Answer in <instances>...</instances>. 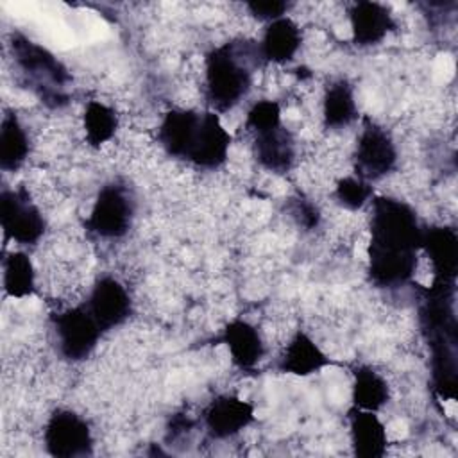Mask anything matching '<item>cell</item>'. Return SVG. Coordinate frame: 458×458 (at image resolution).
I'll return each mask as SVG.
<instances>
[{
  "label": "cell",
  "mask_w": 458,
  "mask_h": 458,
  "mask_svg": "<svg viewBox=\"0 0 458 458\" xmlns=\"http://www.w3.org/2000/svg\"><path fill=\"white\" fill-rule=\"evenodd\" d=\"M11 55L25 88H29L48 109L68 106L72 75L66 66L43 45L21 32H13L9 39Z\"/></svg>",
  "instance_id": "5"
},
{
  "label": "cell",
  "mask_w": 458,
  "mask_h": 458,
  "mask_svg": "<svg viewBox=\"0 0 458 458\" xmlns=\"http://www.w3.org/2000/svg\"><path fill=\"white\" fill-rule=\"evenodd\" d=\"M45 451L55 458H82L93 454L89 424L73 410H54L43 429Z\"/></svg>",
  "instance_id": "9"
},
{
  "label": "cell",
  "mask_w": 458,
  "mask_h": 458,
  "mask_svg": "<svg viewBox=\"0 0 458 458\" xmlns=\"http://www.w3.org/2000/svg\"><path fill=\"white\" fill-rule=\"evenodd\" d=\"M254 420V406L238 395L224 394L209 401L202 411V424L215 440L233 438Z\"/></svg>",
  "instance_id": "12"
},
{
  "label": "cell",
  "mask_w": 458,
  "mask_h": 458,
  "mask_svg": "<svg viewBox=\"0 0 458 458\" xmlns=\"http://www.w3.org/2000/svg\"><path fill=\"white\" fill-rule=\"evenodd\" d=\"M252 134V156L256 163L272 174H288L295 163V140L283 123Z\"/></svg>",
  "instance_id": "13"
},
{
  "label": "cell",
  "mask_w": 458,
  "mask_h": 458,
  "mask_svg": "<svg viewBox=\"0 0 458 458\" xmlns=\"http://www.w3.org/2000/svg\"><path fill=\"white\" fill-rule=\"evenodd\" d=\"M220 342L225 344L231 361L240 370H254L265 356V344L259 331L247 320L234 318L222 329Z\"/></svg>",
  "instance_id": "17"
},
{
  "label": "cell",
  "mask_w": 458,
  "mask_h": 458,
  "mask_svg": "<svg viewBox=\"0 0 458 458\" xmlns=\"http://www.w3.org/2000/svg\"><path fill=\"white\" fill-rule=\"evenodd\" d=\"M358 116L354 91L349 81L338 79L331 82L322 98V122L326 129H344Z\"/></svg>",
  "instance_id": "21"
},
{
  "label": "cell",
  "mask_w": 458,
  "mask_h": 458,
  "mask_svg": "<svg viewBox=\"0 0 458 458\" xmlns=\"http://www.w3.org/2000/svg\"><path fill=\"white\" fill-rule=\"evenodd\" d=\"M329 363H331V360L318 347V344L308 333L299 329L286 344V347L279 358L277 369L284 374L306 377V376H311V374L322 370Z\"/></svg>",
  "instance_id": "18"
},
{
  "label": "cell",
  "mask_w": 458,
  "mask_h": 458,
  "mask_svg": "<svg viewBox=\"0 0 458 458\" xmlns=\"http://www.w3.org/2000/svg\"><path fill=\"white\" fill-rule=\"evenodd\" d=\"M29 152L27 131L16 113H5L0 123V168L4 172H16L29 157Z\"/></svg>",
  "instance_id": "22"
},
{
  "label": "cell",
  "mask_w": 458,
  "mask_h": 458,
  "mask_svg": "<svg viewBox=\"0 0 458 458\" xmlns=\"http://www.w3.org/2000/svg\"><path fill=\"white\" fill-rule=\"evenodd\" d=\"M288 211H290V215L297 220V224L302 225V227L308 229V231L317 229V225H318V222H320V211H318V208H317L313 202H310L308 199H302V197L290 199Z\"/></svg>",
  "instance_id": "27"
},
{
  "label": "cell",
  "mask_w": 458,
  "mask_h": 458,
  "mask_svg": "<svg viewBox=\"0 0 458 458\" xmlns=\"http://www.w3.org/2000/svg\"><path fill=\"white\" fill-rule=\"evenodd\" d=\"M374 197V188L369 181L360 179L358 175L342 177L335 186V200L338 206L349 211L361 209Z\"/></svg>",
  "instance_id": "25"
},
{
  "label": "cell",
  "mask_w": 458,
  "mask_h": 458,
  "mask_svg": "<svg viewBox=\"0 0 458 458\" xmlns=\"http://www.w3.org/2000/svg\"><path fill=\"white\" fill-rule=\"evenodd\" d=\"M57 351L66 361H84L95 351L104 331L82 304L52 315Z\"/></svg>",
  "instance_id": "7"
},
{
  "label": "cell",
  "mask_w": 458,
  "mask_h": 458,
  "mask_svg": "<svg viewBox=\"0 0 458 458\" xmlns=\"http://www.w3.org/2000/svg\"><path fill=\"white\" fill-rule=\"evenodd\" d=\"M157 141L170 157L215 170L227 161L231 134L213 111L175 107L165 113Z\"/></svg>",
  "instance_id": "3"
},
{
  "label": "cell",
  "mask_w": 458,
  "mask_h": 458,
  "mask_svg": "<svg viewBox=\"0 0 458 458\" xmlns=\"http://www.w3.org/2000/svg\"><path fill=\"white\" fill-rule=\"evenodd\" d=\"M352 161L354 175L369 182L392 174L397 166V147L390 132L374 120L365 118L356 138Z\"/></svg>",
  "instance_id": "8"
},
{
  "label": "cell",
  "mask_w": 458,
  "mask_h": 458,
  "mask_svg": "<svg viewBox=\"0 0 458 458\" xmlns=\"http://www.w3.org/2000/svg\"><path fill=\"white\" fill-rule=\"evenodd\" d=\"M281 122V106L276 100H258L247 113L245 118V127L249 129V132H256L261 129H268L274 127Z\"/></svg>",
  "instance_id": "26"
},
{
  "label": "cell",
  "mask_w": 458,
  "mask_h": 458,
  "mask_svg": "<svg viewBox=\"0 0 458 458\" xmlns=\"http://www.w3.org/2000/svg\"><path fill=\"white\" fill-rule=\"evenodd\" d=\"M134 218V200L129 188L118 181L104 184L93 202L84 229L104 240H118L131 229Z\"/></svg>",
  "instance_id": "6"
},
{
  "label": "cell",
  "mask_w": 458,
  "mask_h": 458,
  "mask_svg": "<svg viewBox=\"0 0 458 458\" xmlns=\"http://www.w3.org/2000/svg\"><path fill=\"white\" fill-rule=\"evenodd\" d=\"M456 281L433 279L422 290L419 326L431 352V386L440 399L456 397L458 326L454 313Z\"/></svg>",
  "instance_id": "2"
},
{
  "label": "cell",
  "mask_w": 458,
  "mask_h": 458,
  "mask_svg": "<svg viewBox=\"0 0 458 458\" xmlns=\"http://www.w3.org/2000/svg\"><path fill=\"white\" fill-rule=\"evenodd\" d=\"M82 125L86 141L98 148L114 136L118 129V116L111 106L100 100H89L82 114Z\"/></svg>",
  "instance_id": "24"
},
{
  "label": "cell",
  "mask_w": 458,
  "mask_h": 458,
  "mask_svg": "<svg viewBox=\"0 0 458 458\" xmlns=\"http://www.w3.org/2000/svg\"><path fill=\"white\" fill-rule=\"evenodd\" d=\"M370 202L369 279L377 288L404 286L415 276L424 227L417 211L401 199L379 195Z\"/></svg>",
  "instance_id": "1"
},
{
  "label": "cell",
  "mask_w": 458,
  "mask_h": 458,
  "mask_svg": "<svg viewBox=\"0 0 458 458\" xmlns=\"http://www.w3.org/2000/svg\"><path fill=\"white\" fill-rule=\"evenodd\" d=\"M0 224L5 240L21 245H34L47 231V222L39 208L32 202L25 188L9 190L0 193Z\"/></svg>",
  "instance_id": "10"
},
{
  "label": "cell",
  "mask_w": 458,
  "mask_h": 458,
  "mask_svg": "<svg viewBox=\"0 0 458 458\" xmlns=\"http://www.w3.org/2000/svg\"><path fill=\"white\" fill-rule=\"evenodd\" d=\"M349 23L356 47H374L395 29V20L390 9L370 0L356 2L349 9Z\"/></svg>",
  "instance_id": "14"
},
{
  "label": "cell",
  "mask_w": 458,
  "mask_h": 458,
  "mask_svg": "<svg viewBox=\"0 0 458 458\" xmlns=\"http://www.w3.org/2000/svg\"><path fill=\"white\" fill-rule=\"evenodd\" d=\"M301 43L302 34L299 25L292 18L283 16L267 23L263 38L258 43V48L263 63L284 64L295 57V54L301 48Z\"/></svg>",
  "instance_id": "19"
},
{
  "label": "cell",
  "mask_w": 458,
  "mask_h": 458,
  "mask_svg": "<svg viewBox=\"0 0 458 458\" xmlns=\"http://www.w3.org/2000/svg\"><path fill=\"white\" fill-rule=\"evenodd\" d=\"M104 333L122 326L132 313V301L127 288L113 276H100L84 302Z\"/></svg>",
  "instance_id": "11"
},
{
  "label": "cell",
  "mask_w": 458,
  "mask_h": 458,
  "mask_svg": "<svg viewBox=\"0 0 458 458\" xmlns=\"http://www.w3.org/2000/svg\"><path fill=\"white\" fill-rule=\"evenodd\" d=\"M420 250L431 261L433 279L456 281L458 276V234L449 225L424 227Z\"/></svg>",
  "instance_id": "16"
},
{
  "label": "cell",
  "mask_w": 458,
  "mask_h": 458,
  "mask_svg": "<svg viewBox=\"0 0 458 458\" xmlns=\"http://www.w3.org/2000/svg\"><path fill=\"white\" fill-rule=\"evenodd\" d=\"M352 406L367 411H379L390 401L388 381L369 365L352 369Z\"/></svg>",
  "instance_id": "20"
},
{
  "label": "cell",
  "mask_w": 458,
  "mask_h": 458,
  "mask_svg": "<svg viewBox=\"0 0 458 458\" xmlns=\"http://www.w3.org/2000/svg\"><path fill=\"white\" fill-rule=\"evenodd\" d=\"M247 11L256 18V20H261V21H274L277 18H283L286 16V11H288V4L286 2H281V0H268V2H247L245 4Z\"/></svg>",
  "instance_id": "28"
},
{
  "label": "cell",
  "mask_w": 458,
  "mask_h": 458,
  "mask_svg": "<svg viewBox=\"0 0 458 458\" xmlns=\"http://www.w3.org/2000/svg\"><path fill=\"white\" fill-rule=\"evenodd\" d=\"M258 43L240 39L211 48L204 59V98L213 113L231 111L250 91L261 64Z\"/></svg>",
  "instance_id": "4"
},
{
  "label": "cell",
  "mask_w": 458,
  "mask_h": 458,
  "mask_svg": "<svg viewBox=\"0 0 458 458\" xmlns=\"http://www.w3.org/2000/svg\"><path fill=\"white\" fill-rule=\"evenodd\" d=\"M4 292L13 299H25L34 293L36 272L30 258L25 252L13 250L4 261Z\"/></svg>",
  "instance_id": "23"
},
{
  "label": "cell",
  "mask_w": 458,
  "mask_h": 458,
  "mask_svg": "<svg viewBox=\"0 0 458 458\" xmlns=\"http://www.w3.org/2000/svg\"><path fill=\"white\" fill-rule=\"evenodd\" d=\"M347 424L351 447L358 458H383L386 454V428L376 411L352 406L347 411Z\"/></svg>",
  "instance_id": "15"
},
{
  "label": "cell",
  "mask_w": 458,
  "mask_h": 458,
  "mask_svg": "<svg viewBox=\"0 0 458 458\" xmlns=\"http://www.w3.org/2000/svg\"><path fill=\"white\" fill-rule=\"evenodd\" d=\"M195 428V420L190 419L186 413H174L168 419L166 424V431H165V442L168 445L179 442L181 438L188 437L191 433V429Z\"/></svg>",
  "instance_id": "29"
}]
</instances>
